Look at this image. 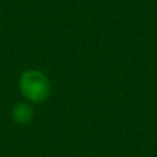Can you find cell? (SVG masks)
I'll return each instance as SVG.
<instances>
[{
	"instance_id": "2",
	"label": "cell",
	"mask_w": 157,
	"mask_h": 157,
	"mask_svg": "<svg viewBox=\"0 0 157 157\" xmlns=\"http://www.w3.org/2000/svg\"><path fill=\"white\" fill-rule=\"evenodd\" d=\"M13 116H14V119H15L17 123L25 124V123H28L30 119H32L33 110L30 109L29 105H26V103H19V105H17L15 108H14Z\"/></svg>"
},
{
	"instance_id": "1",
	"label": "cell",
	"mask_w": 157,
	"mask_h": 157,
	"mask_svg": "<svg viewBox=\"0 0 157 157\" xmlns=\"http://www.w3.org/2000/svg\"><path fill=\"white\" fill-rule=\"evenodd\" d=\"M19 88L25 98L32 102H43L50 97L51 83L48 77L40 71L29 69L24 72L19 78Z\"/></svg>"
}]
</instances>
